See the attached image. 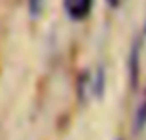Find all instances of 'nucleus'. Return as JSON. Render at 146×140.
Segmentation results:
<instances>
[{
	"label": "nucleus",
	"mask_w": 146,
	"mask_h": 140,
	"mask_svg": "<svg viewBox=\"0 0 146 140\" xmlns=\"http://www.w3.org/2000/svg\"><path fill=\"white\" fill-rule=\"evenodd\" d=\"M128 68H129V81H131V87L137 89V85H139V74H141V39H137L135 43H133L131 50H129Z\"/></svg>",
	"instance_id": "nucleus-1"
},
{
	"label": "nucleus",
	"mask_w": 146,
	"mask_h": 140,
	"mask_svg": "<svg viewBox=\"0 0 146 140\" xmlns=\"http://www.w3.org/2000/svg\"><path fill=\"white\" fill-rule=\"evenodd\" d=\"M91 6H93V0H65L67 15L70 18H74V20L87 17L91 11Z\"/></svg>",
	"instance_id": "nucleus-2"
},
{
	"label": "nucleus",
	"mask_w": 146,
	"mask_h": 140,
	"mask_svg": "<svg viewBox=\"0 0 146 140\" xmlns=\"http://www.w3.org/2000/svg\"><path fill=\"white\" fill-rule=\"evenodd\" d=\"M102 92H104V70H98L94 83H93V94L94 96H102Z\"/></svg>",
	"instance_id": "nucleus-4"
},
{
	"label": "nucleus",
	"mask_w": 146,
	"mask_h": 140,
	"mask_svg": "<svg viewBox=\"0 0 146 140\" xmlns=\"http://www.w3.org/2000/svg\"><path fill=\"white\" fill-rule=\"evenodd\" d=\"M146 127V96L144 100L141 101L139 109H137V114H135V131H141Z\"/></svg>",
	"instance_id": "nucleus-3"
},
{
	"label": "nucleus",
	"mask_w": 146,
	"mask_h": 140,
	"mask_svg": "<svg viewBox=\"0 0 146 140\" xmlns=\"http://www.w3.org/2000/svg\"><path fill=\"white\" fill-rule=\"evenodd\" d=\"M144 35H146V22H144Z\"/></svg>",
	"instance_id": "nucleus-7"
},
{
	"label": "nucleus",
	"mask_w": 146,
	"mask_h": 140,
	"mask_svg": "<svg viewBox=\"0 0 146 140\" xmlns=\"http://www.w3.org/2000/svg\"><path fill=\"white\" fill-rule=\"evenodd\" d=\"M107 4H109L111 7H117L118 4H120V0H107Z\"/></svg>",
	"instance_id": "nucleus-6"
},
{
	"label": "nucleus",
	"mask_w": 146,
	"mask_h": 140,
	"mask_svg": "<svg viewBox=\"0 0 146 140\" xmlns=\"http://www.w3.org/2000/svg\"><path fill=\"white\" fill-rule=\"evenodd\" d=\"M28 4H30V13H32L33 17L39 15L41 7H43V0H28Z\"/></svg>",
	"instance_id": "nucleus-5"
}]
</instances>
